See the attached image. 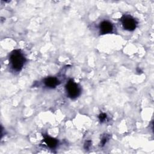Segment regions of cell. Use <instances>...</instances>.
<instances>
[{"mask_svg":"<svg viewBox=\"0 0 154 154\" xmlns=\"http://www.w3.org/2000/svg\"><path fill=\"white\" fill-rule=\"evenodd\" d=\"M9 60L11 67L17 72L22 69L25 63V58L20 50L13 51L10 54Z\"/></svg>","mask_w":154,"mask_h":154,"instance_id":"cell-1","label":"cell"},{"mask_svg":"<svg viewBox=\"0 0 154 154\" xmlns=\"http://www.w3.org/2000/svg\"><path fill=\"white\" fill-rule=\"evenodd\" d=\"M67 95L71 99H75L80 94L81 90L78 85L72 79H70L66 85Z\"/></svg>","mask_w":154,"mask_h":154,"instance_id":"cell-2","label":"cell"},{"mask_svg":"<svg viewBox=\"0 0 154 154\" xmlns=\"http://www.w3.org/2000/svg\"><path fill=\"white\" fill-rule=\"evenodd\" d=\"M121 22L123 28L129 31H134L137 25L136 20L129 15H124L121 18Z\"/></svg>","mask_w":154,"mask_h":154,"instance_id":"cell-3","label":"cell"},{"mask_svg":"<svg viewBox=\"0 0 154 154\" xmlns=\"http://www.w3.org/2000/svg\"><path fill=\"white\" fill-rule=\"evenodd\" d=\"M99 30L101 34L111 33L113 31V25L110 22L103 20L101 22L99 25Z\"/></svg>","mask_w":154,"mask_h":154,"instance_id":"cell-4","label":"cell"},{"mask_svg":"<svg viewBox=\"0 0 154 154\" xmlns=\"http://www.w3.org/2000/svg\"><path fill=\"white\" fill-rule=\"evenodd\" d=\"M44 84L46 87L52 88L56 87L60 84V82L55 77H48L45 79Z\"/></svg>","mask_w":154,"mask_h":154,"instance_id":"cell-5","label":"cell"},{"mask_svg":"<svg viewBox=\"0 0 154 154\" xmlns=\"http://www.w3.org/2000/svg\"><path fill=\"white\" fill-rule=\"evenodd\" d=\"M43 141L45 144L50 148H55L58 144V141L52 137H51L48 135H44Z\"/></svg>","mask_w":154,"mask_h":154,"instance_id":"cell-6","label":"cell"},{"mask_svg":"<svg viewBox=\"0 0 154 154\" xmlns=\"http://www.w3.org/2000/svg\"><path fill=\"white\" fill-rule=\"evenodd\" d=\"M106 114L105 113H101L99 114V119L101 122H103V121H105V120L106 119Z\"/></svg>","mask_w":154,"mask_h":154,"instance_id":"cell-7","label":"cell"},{"mask_svg":"<svg viewBox=\"0 0 154 154\" xmlns=\"http://www.w3.org/2000/svg\"><path fill=\"white\" fill-rule=\"evenodd\" d=\"M90 144H91V141H88L85 143V149H88L89 147L90 146Z\"/></svg>","mask_w":154,"mask_h":154,"instance_id":"cell-8","label":"cell"},{"mask_svg":"<svg viewBox=\"0 0 154 154\" xmlns=\"http://www.w3.org/2000/svg\"><path fill=\"white\" fill-rule=\"evenodd\" d=\"M106 140H107V138H103L102 140V146H103L105 144V143L106 142Z\"/></svg>","mask_w":154,"mask_h":154,"instance_id":"cell-9","label":"cell"}]
</instances>
